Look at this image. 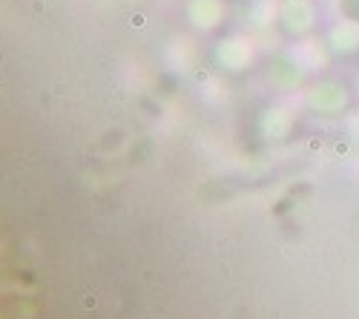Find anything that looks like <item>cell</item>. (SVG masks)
<instances>
[{
  "instance_id": "1",
  "label": "cell",
  "mask_w": 359,
  "mask_h": 319,
  "mask_svg": "<svg viewBox=\"0 0 359 319\" xmlns=\"http://www.w3.org/2000/svg\"><path fill=\"white\" fill-rule=\"evenodd\" d=\"M327 46H331L337 55H342V57L356 55V49H359V26L342 20L331 32V38H327Z\"/></svg>"
},
{
  "instance_id": "2",
  "label": "cell",
  "mask_w": 359,
  "mask_h": 319,
  "mask_svg": "<svg viewBox=\"0 0 359 319\" xmlns=\"http://www.w3.org/2000/svg\"><path fill=\"white\" fill-rule=\"evenodd\" d=\"M285 23L293 35H305L308 29L313 26V9L311 4H305V0H290V4L285 6Z\"/></svg>"
},
{
  "instance_id": "3",
  "label": "cell",
  "mask_w": 359,
  "mask_h": 319,
  "mask_svg": "<svg viewBox=\"0 0 359 319\" xmlns=\"http://www.w3.org/2000/svg\"><path fill=\"white\" fill-rule=\"evenodd\" d=\"M337 12L342 20L359 26V0H337Z\"/></svg>"
},
{
  "instance_id": "4",
  "label": "cell",
  "mask_w": 359,
  "mask_h": 319,
  "mask_svg": "<svg viewBox=\"0 0 359 319\" xmlns=\"http://www.w3.org/2000/svg\"><path fill=\"white\" fill-rule=\"evenodd\" d=\"M356 93H359V78H356Z\"/></svg>"
}]
</instances>
